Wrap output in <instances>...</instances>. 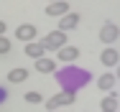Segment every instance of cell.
<instances>
[{
  "label": "cell",
  "instance_id": "obj_1",
  "mask_svg": "<svg viewBox=\"0 0 120 112\" xmlns=\"http://www.w3.org/2000/svg\"><path fill=\"white\" fill-rule=\"evenodd\" d=\"M41 46L46 48V51H59L61 46H67V33L64 31H49L46 36H44V41H41Z\"/></svg>",
  "mask_w": 120,
  "mask_h": 112
},
{
  "label": "cell",
  "instance_id": "obj_2",
  "mask_svg": "<svg viewBox=\"0 0 120 112\" xmlns=\"http://www.w3.org/2000/svg\"><path fill=\"white\" fill-rule=\"evenodd\" d=\"M74 105V92H59L46 99V110H56V107H69Z\"/></svg>",
  "mask_w": 120,
  "mask_h": 112
},
{
  "label": "cell",
  "instance_id": "obj_3",
  "mask_svg": "<svg viewBox=\"0 0 120 112\" xmlns=\"http://www.w3.org/2000/svg\"><path fill=\"white\" fill-rule=\"evenodd\" d=\"M118 36H120V28H118V25H115L112 21L102 23V28H100V41H102L105 46L115 43V41H118Z\"/></svg>",
  "mask_w": 120,
  "mask_h": 112
},
{
  "label": "cell",
  "instance_id": "obj_4",
  "mask_svg": "<svg viewBox=\"0 0 120 112\" xmlns=\"http://www.w3.org/2000/svg\"><path fill=\"white\" fill-rule=\"evenodd\" d=\"M79 21H82V15H79V13H74V10H69L67 15H61V18H59V31L69 33V31H74V28L79 25Z\"/></svg>",
  "mask_w": 120,
  "mask_h": 112
},
{
  "label": "cell",
  "instance_id": "obj_5",
  "mask_svg": "<svg viewBox=\"0 0 120 112\" xmlns=\"http://www.w3.org/2000/svg\"><path fill=\"white\" fill-rule=\"evenodd\" d=\"M67 13H69V3L67 0H54V3L46 5V15H51V18H61Z\"/></svg>",
  "mask_w": 120,
  "mask_h": 112
},
{
  "label": "cell",
  "instance_id": "obj_6",
  "mask_svg": "<svg viewBox=\"0 0 120 112\" xmlns=\"http://www.w3.org/2000/svg\"><path fill=\"white\" fill-rule=\"evenodd\" d=\"M15 38L23 41V43L36 41V25H33V23H23V25H18V28H15Z\"/></svg>",
  "mask_w": 120,
  "mask_h": 112
},
{
  "label": "cell",
  "instance_id": "obj_7",
  "mask_svg": "<svg viewBox=\"0 0 120 112\" xmlns=\"http://www.w3.org/2000/svg\"><path fill=\"white\" fill-rule=\"evenodd\" d=\"M56 56H59V61H64V64H72V61H77L79 59V48L77 46H61L59 51H56Z\"/></svg>",
  "mask_w": 120,
  "mask_h": 112
},
{
  "label": "cell",
  "instance_id": "obj_8",
  "mask_svg": "<svg viewBox=\"0 0 120 112\" xmlns=\"http://www.w3.org/2000/svg\"><path fill=\"white\" fill-rule=\"evenodd\" d=\"M23 51H26V56H31L33 61L41 59V56H46V48L41 46V41H28V43L23 46Z\"/></svg>",
  "mask_w": 120,
  "mask_h": 112
},
{
  "label": "cell",
  "instance_id": "obj_9",
  "mask_svg": "<svg viewBox=\"0 0 120 112\" xmlns=\"http://www.w3.org/2000/svg\"><path fill=\"white\" fill-rule=\"evenodd\" d=\"M100 61H102V66H118V64H120V56H118V51H115L112 46H107V48L100 54Z\"/></svg>",
  "mask_w": 120,
  "mask_h": 112
},
{
  "label": "cell",
  "instance_id": "obj_10",
  "mask_svg": "<svg viewBox=\"0 0 120 112\" xmlns=\"http://www.w3.org/2000/svg\"><path fill=\"white\" fill-rule=\"evenodd\" d=\"M115 84H118V79H115V74H110V71H105L102 76H97V89H102V92H112Z\"/></svg>",
  "mask_w": 120,
  "mask_h": 112
},
{
  "label": "cell",
  "instance_id": "obj_11",
  "mask_svg": "<svg viewBox=\"0 0 120 112\" xmlns=\"http://www.w3.org/2000/svg\"><path fill=\"white\" fill-rule=\"evenodd\" d=\"M118 105H120V94H118V92H115V89H112V92H105L100 107H102V110H118Z\"/></svg>",
  "mask_w": 120,
  "mask_h": 112
},
{
  "label": "cell",
  "instance_id": "obj_12",
  "mask_svg": "<svg viewBox=\"0 0 120 112\" xmlns=\"http://www.w3.org/2000/svg\"><path fill=\"white\" fill-rule=\"evenodd\" d=\"M26 79H28V69L26 66H15V69L8 71V82H10V84H21Z\"/></svg>",
  "mask_w": 120,
  "mask_h": 112
},
{
  "label": "cell",
  "instance_id": "obj_13",
  "mask_svg": "<svg viewBox=\"0 0 120 112\" xmlns=\"http://www.w3.org/2000/svg\"><path fill=\"white\" fill-rule=\"evenodd\" d=\"M36 71H41V74H54V71H56V61L41 56V59H36Z\"/></svg>",
  "mask_w": 120,
  "mask_h": 112
},
{
  "label": "cell",
  "instance_id": "obj_14",
  "mask_svg": "<svg viewBox=\"0 0 120 112\" xmlns=\"http://www.w3.org/2000/svg\"><path fill=\"white\" fill-rule=\"evenodd\" d=\"M26 102L28 105H41L44 97H41V92H26Z\"/></svg>",
  "mask_w": 120,
  "mask_h": 112
},
{
  "label": "cell",
  "instance_id": "obj_15",
  "mask_svg": "<svg viewBox=\"0 0 120 112\" xmlns=\"http://www.w3.org/2000/svg\"><path fill=\"white\" fill-rule=\"evenodd\" d=\"M10 54V38L8 36H0V56Z\"/></svg>",
  "mask_w": 120,
  "mask_h": 112
},
{
  "label": "cell",
  "instance_id": "obj_16",
  "mask_svg": "<svg viewBox=\"0 0 120 112\" xmlns=\"http://www.w3.org/2000/svg\"><path fill=\"white\" fill-rule=\"evenodd\" d=\"M5 99H8V89H5V87H0V105H3Z\"/></svg>",
  "mask_w": 120,
  "mask_h": 112
},
{
  "label": "cell",
  "instance_id": "obj_17",
  "mask_svg": "<svg viewBox=\"0 0 120 112\" xmlns=\"http://www.w3.org/2000/svg\"><path fill=\"white\" fill-rule=\"evenodd\" d=\"M5 28H8V25H5V21H0V36H5Z\"/></svg>",
  "mask_w": 120,
  "mask_h": 112
},
{
  "label": "cell",
  "instance_id": "obj_18",
  "mask_svg": "<svg viewBox=\"0 0 120 112\" xmlns=\"http://www.w3.org/2000/svg\"><path fill=\"white\" fill-rule=\"evenodd\" d=\"M115 79L120 82V64H118V71H115Z\"/></svg>",
  "mask_w": 120,
  "mask_h": 112
},
{
  "label": "cell",
  "instance_id": "obj_19",
  "mask_svg": "<svg viewBox=\"0 0 120 112\" xmlns=\"http://www.w3.org/2000/svg\"><path fill=\"white\" fill-rule=\"evenodd\" d=\"M102 112H118V110H102Z\"/></svg>",
  "mask_w": 120,
  "mask_h": 112
},
{
  "label": "cell",
  "instance_id": "obj_20",
  "mask_svg": "<svg viewBox=\"0 0 120 112\" xmlns=\"http://www.w3.org/2000/svg\"><path fill=\"white\" fill-rule=\"evenodd\" d=\"M46 112H56V110H46Z\"/></svg>",
  "mask_w": 120,
  "mask_h": 112
},
{
  "label": "cell",
  "instance_id": "obj_21",
  "mask_svg": "<svg viewBox=\"0 0 120 112\" xmlns=\"http://www.w3.org/2000/svg\"><path fill=\"white\" fill-rule=\"evenodd\" d=\"M49 3H54V0H49Z\"/></svg>",
  "mask_w": 120,
  "mask_h": 112
},
{
  "label": "cell",
  "instance_id": "obj_22",
  "mask_svg": "<svg viewBox=\"0 0 120 112\" xmlns=\"http://www.w3.org/2000/svg\"><path fill=\"white\" fill-rule=\"evenodd\" d=\"M118 107H120V105H118Z\"/></svg>",
  "mask_w": 120,
  "mask_h": 112
}]
</instances>
